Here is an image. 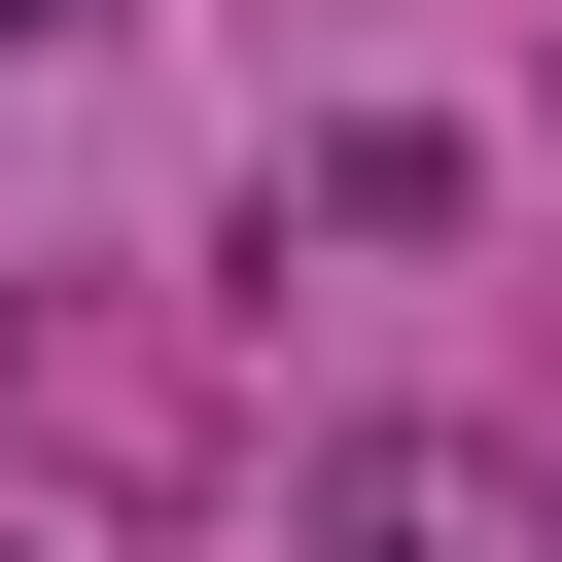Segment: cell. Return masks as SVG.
Returning a JSON list of instances; mask_svg holds the SVG:
<instances>
[{"label":"cell","mask_w":562,"mask_h":562,"mask_svg":"<svg viewBox=\"0 0 562 562\" xmlns=\"http://www.w3.org/2000/svg\"><path fill=\"white\" fill-rule=\"evenodd\" d=\"M281 562H562V492H527V457H457V422H351V457L281 492Z\"/></svg>","instance_id":"cell-1"},{"label":"cell","mask_w":562,"mask_h":562,"mask_svg":"<svg viewBox=\"0 0 562 562\" xmlns=\"http://www.w3.org/2000/svg\"><path fill=\"white\" fill-rule=\"evenodd\" d=\"M0 562H35V527H0Z\"/></svg>","instance_id":"cell-3"},{"label":"cell","mask_w":562,"mask_h":562,"mask_svg":"<svg viewBox=\"0 0 562 562\" xmlns=\"http://www.w3.org/2000/svg\"><path fill=\"white\" fill-rule=\"evenodd\" d=\"M0 35H70V0H0Z\"/></svg>","instance_id":"cell-2"}]
</instances>
